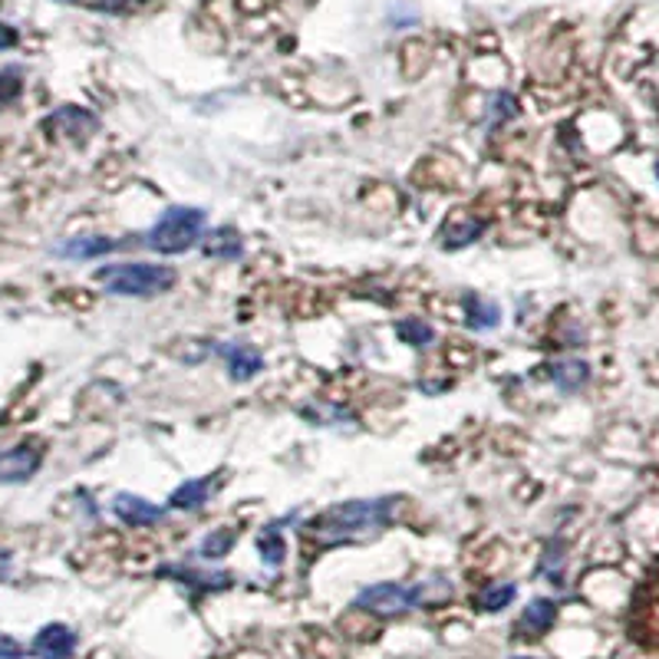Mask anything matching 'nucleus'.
<instances>
[{
    "mask_svg": "<svg viewBox=\"0 0 659 659\" xmlns=\"http://www.w3.org/2000/svg\"><path fill=\"white\" fill-rule=\"evenodd\" d=\"M406 498L403 495H386V498H354L344 505H334L320 511L303 524V537L316 544H357V541H373L383 534L403 511Z\"/></svg>",
    "mask_w": 659,
    "mask_h": 659,
    "instance_id": "f257e3e1",
    "label": "nucleus"
},
{
    "mask_svg": "<svg viewBox=\"0 0 659 659\" xmlns=\"http://www.w3.org/2000/svg\"><path fill=\"white\" fill-rule=\"evenodd\" d=\"M96 280L106 293L116 297H136V300H149L165 293L175 284V270L169 264H142V261H129V264H109L103 270H96Z\"/></svg>",
    "mask_w": 659,
    "mask_h": 659,
    "instance_id": "f03ea898",
    "label": "nucleus"
},
{
    "mask_svg": "<svg viewBox=\"0 0 659 659\" xmlns=\"http://www.w3.org/2000/svg\"><path fill=\"white\" fill-rule=\"evenodd\" d=\"M205 211L192 208V205H175L169 211H162V218L149 228V247L159 254H185L201 241L205 231Z\"/></svg>",
    "mask_w": 659,
    "mask_h": 659,
    "instance_id": "7ed1b4c3",
    "label": "nucleus"
},
{
    "mask_svg": "<svg viewBox=\"0 0 659 659\" xmlns=\"http://www.w3.org/2000/svg\"><path fill=\"white\" fill-rule=\"evenodd\" d=\"M360 610H370L377 616H403L426 603V587H406V583H370L354 600Z\"/></svg>",
    "mask_w": 659,
    "mask_h": 659,
    "instance_id": "20e7f679",
    "label": "nucleus"
},
{
    "mask_svg": "<svg viewBox=\"0 0 659 659\" xmlns=\"http://www.w3.org/2000/svg\"><path fill=\"white\" fill-rule=\"evenodd\" d=\"M41 449L34 442H21L8 452H0V485H21L41 472Z\"/></svg>",
    "mask_w": 659,
    "mask_h": 659,
    "instance_id": "39448f33",
    "label": "nucleus"
},
{
    "mask_svg": "<svg viewBox=\"0 0 659 659\" xmlns=\"http://www.w3.org/2000/svg\"><path fill=\"white\" fill-rule=\"evenodd\" d=\"M159 577H172L195 593H215V590H228L234 583V577L224 570H195V567H172V564L159 567Z\"/></svg>",
    "mask_w": 659,
    "mask_h": 659,
    "instance_id": "423d86ee",
    "label": "nucleus"
},
{
    "mask_svg": "<svg viewBox=\"0 0 659 659\" xmlns=\"http://www.w3.org/2000/svg\"><path fill=\"white\" fill-rule=\"evenodd\" d=\"M77 652V633L67 623H47L34 636V656L41 659H73Z\"/></svg>",
    "mask_w": 659,
    "mask_h": 659,
    "instance_id": "0eeeda50",
    "label": "nucleus"
},
{
    "mask_svg": "<svg viewBox=\"0 0 659 659\" xmlns=\"http://www.w3.org/2000/svg\"><path fill=\"white\" fill-rule=\"evenodd\" d=\"M113 511L123 524L129 528H149V524H159L165 518V508L152 505L149 498H139V495H116L113 498Z\"/></svg>",
    "mask_w": 659,
    "mask_h": 659,
    "instance_id": "6e6552de",
    "label": "nucleus"
},
{
    "mask_svg": "<svg viewBox=\"0 0 659 659\" xmlns=\"http://www.w3.org/2000/svg\"><path fill=\"white\" fill-rule=\"evenodd\" d=\"M119 244L106 234H77V238H67L60 244H54V254L57 257H67V261H93V257H103V254H113Z\"/></svg>",
    "mask_w": 659,
    "mask_h": 659,
    "instance_id": "1a4fd4ad",
    "label": "nucleus"
},
{
    "mask_svg": "<svg viewBox=\"0 0 659 659\" xmlns=\"http://www.w3.org/2000/svg\"><path fill=\"white\" fill-rule=\"evenodd\" d=\"M218 357L228 363V377L234 383H247L264 370V357L254 347H241V344H221Z\"/></svg>",
    "mask_w": 659,
    "mask_h": 659,
    "instance_id": "9d476101",
    "label": "nucleus"
},
{
    "mask_svg": "<svg viewBox=\"0 0 659 659\" xmlns=\"http://www.w3.org/2000/svg\"><path fill=\"white\" fill-rule=\"evenodd\" d=\"M482 234H485V221H482V218H465V215H452V218H446V224L439 228V241H442V247H449V251L469 247V244H475Z\"/></svg>",
    "mask_w": 659,
    "mask_h": 659,
    "instance_id": "9b49d317",
    "label": "nucleus"
},
{
    "mask_svg": "<svg viewBox=\"0 0 659 659\" xmlns=\"http://www.w3.org/2000/svg\"><path fill=\"white\" fill-rule=\"evenodd\" d=\"M462 310H465V326L482 334V330H495L501 323V307L495 300H485L482 293H465L462 297Z\"/></svg>",
    "mask_w": 659,
    "mask_h": 659,
    "instance_id": "f8f14e48",
    "label": "nucleus"
},
{
    "mask_svg": "<svg viewBox=\"0 0 659 659\" xmlns=\"http://www.w3.org/2000/svg\"><path fill=\"white\" fill-rule=\"evenodd\" d=\"M47 126H50V129H60V136H70V139L83 142V139L96 129V119H93L86 109H80V106H63V109H57V113L50 116Z\"/></svg>",
    "mask_w": 659,
    "mask_h": 659,
    "instance_id": "ddd939ff",
    "label": "nucleus"
},
{
    "mask_svg": "<svg viewBox=\"0 0 659 659\" xmlns=\"http://www.w3.org/2000/svg\"><path fill=\"white\" fill-rule=\"evenodd\" d=\"M211 495H215V475H205V478L182 482V485L169 495V505L178 508V511H198Z\"/></svg>",
    "mask_w": 659,
    "mask_h": 659,
    "instance_id": "4468645a",
    "label": "nucleus"
},
{
    "mask_svg": "<svg viewBox=\"0 0 659 659\" xmlns=\"http://www.w3.org/2000/svg\"><path fill=\"white\" fill-rule=\"evenodd\" d=\"M554 620H557V603L547 600V597H534V600L524 606V613H521V620H518V629H521L524 636H541V633H547V629L554 626Z\"/></svg>",
    "mask_w": 659,
    "mask_h": 659,
    "instance_id": "2eb2a0df",
    "label": "nucleus"
},
{
    "mask_svg": "<svg viewBox=\"0 0 659 659\" xmlns=\"http://www.w3.org/2000/svg\"><path fill=\"white\" fill-rule=\"evenodd\" d=\"M201 251L208 254V257H221V261H241V254H244V241H241V234L234 231V228H215L205 241H201Z\"/></svg>",
    "mask_w": 659,
    "mask_h": 659,
    "instance_id": "dca6fc26",
    "label": "nucleus"
},
{
    "mask_svg": "<svg viewBox=\"0 0 659 659\" xmlns=\"http://www.w3.org/2000/svg\"><path fill=\"white\" fill-rule=\"evenodd\" d=\"M290 521V518H287ZM287 521H270L261 534H257V554L267 567H280L284 564V554H287V544H284V524Z\"/></svg>",
    "mask_w": 659,
    "mask_h": 659,
    "instance_id": "f3484780",
    "label": "nucleus"
},
{
    "mask_svg": "<svg viewBox=\"0 0 659 659\" xmlns=\"http://www.w3.org/2000/svg\"><path fill=\"white\" fill-rule=\"evenodd\" d=\"M396 337H400L406 347L419 350V347L436 344V330H432L429 323H423V320H400V323H396Z\"/></svg>",
    "mask_w": 659,
    "mask_h": 659,
    "instance_id": "a211bd4d",
    "label": "nucleus"
},
{
    "mask_svg": "<svg viewBox=\"0 0 659 659\" xmlns=\"http://www.w3.org/2000/svg\"><path fill=\"white\" fill-rule=\"evenodd\" d=\"M515 583H495V587H485L482 593H478V600H475V606L482 610V613H498V610H505L511 600H515Z\"/></svg>",
    "mask_w": 659,
    "mask_h": 659,
    "instance_id": "6ab92c4d",
    "label": "nucleus"
},
{
    "mask_svg": "<svg viewBox=\"0 0 659 659\" xmlns=\"http://www.w3.org/2000/svg\"><path fill=\"white\" fill-rule=\"evenodd\" d=\"M234 541H238V531L234 528H218V531H211L205 541H201V557H208V560H218V557H224L231 547H234Z\"/></svg>",
    "mask_w": 659,
    "mask_h": 659,
    "instance_id": "aec40b11",
    "label": "nucleus"
},
{
    "mask_svg": "<svg viewBox=\"0 0 659 659\" xmlns=\"http://www.w3.org/2000/svg\"><path fill=\"white\" fill-rule=\"evenodd\" d=\"M554 377V383H557V390H564V393H574V390H580L583 383H587V367L583 363H557L554 370H551Z\"/></svg>",
    "mask_w": 659,
    "mask_h": 659,
    "instance_id": "412c9836",
    "label": "nucleus"
},
{
    "mask_svg": "<svg viewBox=\"0 0 659 659\" xmlns=\"http://www.w3.org/2000/svg\"><path fill=\"white\" fill-rule=\"evenodd\" d=\"M515 116H518V100L511 93H495L488 100V126L492 129L501 126V123H508V119H515Z\"/></svg>",
    "mask_w": 659,
    "mask_h": 659,
    "instance_id": "4be33fe9",
    "label": "nucleus"
},
{
    "mask_svg": "<svg viewBox=\"0 0 659 659\" xmlns=\"http://www.w3.org/2000/svg\"><path fill=\"white\" fill-rule=\"evenodd\" d=\"M21 90H24V70H18V67L0 70V109H8L11 103H18Z\"/></svg>",
    "mask_w": 659,
    "mask_h": 659,
    "instance_id": "5701e85b",
    "label": "nucleus"
},
{
    "mask_svg": "<svg viewBox=\"0 0 659 659\" xmlns=\"http://www.w3.org/2000/svg\"><path fill=\"white\" fill-rule=\"evenodd\" d=\"M142 4H149V0H96V8H100V11H109V14L136 11V8H142Z\"/></svg>",
    "mask_w": 659,
    "mask_h": 659,
    "instance_id": "b1692460",
    "label": "nucleus"
},
{
    "mask_svg": "<svg viewBox=\"0 0 659 659\" xmlns=\"http://www.w3.org/2000/svg\"><path fill=\"white\" fill-rule=\"evenodd\" d=\"M21 656H24V646L14 636L0 633V659H21Z\"/></svg>",
    "mask_w": 659,
    "mask_h": 659,
    "instance_id": "393cba45",
    "label": "nucleus"
},
{
    "mask_svg": "<svg viewBox=\"0 0 659 659\" xmlns=\"http://www.w3.org/2000/svg\"><path fill=\"white\" fill-rule=\"evenodd\" d=\"M557 551H560V544H551L547 554H544V564H541V570H544L547 577H554V580H557V570H560V554H557Z\"/></svg>",
    "mask_w": 659,
    "mask_h": 659,
    "instance_id": "a878e982",
    "label": "nucleus"
},
{
    "mask_svg": "<svg viewBox=\"0 0 659 659\" xmlns=\"http://www.w3.org/2000/svg\"><path fill=\"white\" fill-rule=\"evenodd\" d=\"M14 44H18V31L0 24V50H8V47H14Z\"/></svg>",
    "mask_w": 659,
    "mask_h": 659,
    "instance_id": "bb28decb",
    "label": "nucleus"
},
{
    "mask_svg": "<svg viewBox=\"0 0 659 659\" xmlns=\"http://www.w3.org/2000/svg\"><path fill=\"white\" fill-rule=\"evenodd\" d=\"M8 577H11V554L0 551V580H8Z\"/></svg>",
    "mask_w": 659,
    "mask_h": 659,
    "instance_id": "cd10ccee",
    "label": "nucleus"
},
{
    "mask_svg": "<svg viewBox=\"0 0 659 659\" xmlns=\"http://www.w3.org/2000/svg\"><path fill=\"white\" fill-rule=\"evenodd\" d=\"M60 4H73V0H60Z\"/></svg>",
    "mask_w": 659,
    "mask_h": 659,
    "instance_id": "c85d7f7f",
    "label": "nucleus"
},
{
    "mask_svg": "<svg viewBox=\"0 0 659 659\" xmlns=\"http://www.w3.org/2000/svg\"><path fill=\"white\" fill-rule=\"evenodd\" d=\"M656 178H659V162H656Z\"/></svg>",
    "mask_w": 659,
    "mask_h": 659,
    "instance_id": "c756f323",
    "label": "nucleus"
}]
</instances>
